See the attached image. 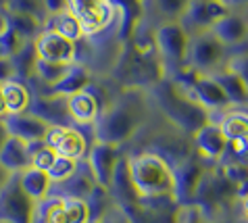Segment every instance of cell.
Listing matches in <instances>:
<instances>
[{"instance_id":"cell-12","label":"cell","mask_w":248,"mask_h":223,"mask_svg":"<svg viewBox=\"0 0 248 223\" xmlns=\"http://www.w3.org/2000/svg\"><path fill=\"white\" fill-rule=\"evenodd\" d=\"M121 152L117 146L111 144H102V142H94V146L88 148V155H86V165L90 169L94 182L102 186V188H111L113 182V175H115V169L121 161Z\"/></svg>"},{"instance_id":"cell-45","label":"cell","mask_w":248,"mask_h":223,"mask_svg":"<svg viewBox=\"0 0 248 223\" xmlns=\"http://www.w3.org/2000/svg\"><path fill=\"white\" fill-rule=\"evenodd\" d=\"M11 177H13V173H11L9 169H4L2 165H0V190H2V188L6 186V182H9Z\"/></svg>"},{"instance_id":"cell-1","label":"cell","mask_w":248,"mask_h":223,"mask_svg":"<svg viewBox=\"0 0 248 223\" xmlns=\"http://www.w3.org/2000/svg\"><path fill=\"white\" fill-rule=\"evenodd\" d=\"M150 104L153 100L144 90H121L94 121V140L117 148L134 140L150 119Z\"/></svg>"},{"instance_id":"cell-21","label":"cell","mask_w":248,"mask_h":223,"mask_svg":"<svg viewBox=\"0 0 248 223\" xmlns=\"http://www.w3.org/2000/svg\"><path fill=\"white\" fill-rule=\"evenodd\" d=\"M94 81V73L88 69L86 65H79V63H73L69 67V71L63 80H61L57 86H52L50 90H46L42 94H59V96H71L78 92H84L92 86Z\"/></svg>"},{"instance_id":"cell-16","label":"cell","mask_w":248,"mask_h":223,"mask_svg":"<svg viewBox=\"0 0 248 223\" xmlns=\"http://www.w3.org/2000/svg\"><path fill=\"white\" fill-rule=\"evenodd\" d=\"M192 146H194L196 155L202 159V161L209 163H217L221 161L225 146H227V138L223 136L219 123H206L202 129H198L194 136H192Z\"/></svg>"},{"instance_id":"cell-17","label":"cell","mask_w":248,"mask_h":223,"mask_svg":"<svg viewBox=\"0 0 248 223\" xmlns=\"http://www.w3.org/2000/svg\"><path fill=\"white\" fill-rule=\"evenodd\" d=\"M4 125H6V129H9V136L19 138V140H23L27 144L44 142L48 127H50V125H46L42 119H38V117L31 115V113L6 115Z\"/></svg>"},{"instance_id":"cell-49","label":"cell","mask_w":248,"mask_h":223,"mask_svg":"<svg viewBox=\"0 0 248 223\" xmlns=\"http://www.w3.org/2000/svg\"><path fill=\"white\" fill-rule=\"evenodd\" d=\"M6 27H9V23H6V13H4V11H0V33H2Z\"/></svg>"},{"instance_id":"cell-39","label":"cell","mask_w":248,"mask_h":223,"mask_svg":"<svg viewBox=\"0 0 248 223\" xmlns=\"http://www.w3.org/2000/svg\"><path fill=\"white\" fill-rule=\"evenodd\" d=\"M9 9L19 11V13H27V15H31V17H36L40 21H44V27H46L48 15H46V11H44V0H13Z\"/></svg>"},{"instance_id":"cell-23","label":"cell","mask_w":248,"mask_h":223,"mask_svg":"<svg viewBox=\"0 0 248 223\" xmlns=\"http://www.w3.org/2000/svg\"><path fill=\"white\" fill-rule=\"evenodd\" d=\"M4 96V104H6V115H19V113H27L31 104V90L27 86V81L23 80H9L4 83H0Z\"/></svg>"},{"instance_id":"cell-6","label":"cell","mask_w":248,"mask_h":223,"mask_svg":"<svg viewBox=\"0 0 248 223\" xmlns=\"http://www.w3.org/2000/svg\"><path fill=\"white\" fill-rule=\"evenodd\" d=\"M225 65H227V46L215 38V33L204 32L192 36L186 67L202 75H213Z\"/></svg>"},{"instance_id":"cell-51","label":"cell","mask_w":248,"mask_h":223,"mask_svg":"<svg viewBox=\"0 0 248 223\" xmlns=\"http://www.w3.org/2000/svg\"><path fill=\"white\" fill-rule=\"evenodd\" d=\"M11 2L13 0H0V11H6L11 6Z\"/></svg>"},{"instance_id":"cell-32","label":"cell","mask_w":248,"mask_h":223,"mask_svg":"<svg viewBox=\"0 0 248 223\" xmlns=\"http://www.w3.org/2000/svg\"><path fill=\"white\" fill-rule=\"evenodd\" d=\"M219 127H221L227 140L248 138V113H244V111H230V113H225L221 117Z\"/></svg>"},{"instance_id":"cell-24","label":"cell","mask_w":248,"mask_h":223,"mask_svg":"<svg viewBox=\"0 0 248 223\" xmlns=\"http://www.w3.org/2000/svg\"><path fill=\"white\" fill-rule=\"evenodd\" d=\"M19 182H21V188L33 203L44 200L52 190V179L48 177V173L36 169V167H27L25 171L19 173Z\"/></svg>"},{"instance_id":"cell-10","label":"cell","mask_w":248,"mask_h":223,"mask_svg":"<svg viewBox=\"0 0 248 223\" xmlns=\"http://www.w3.org/2000/svg\"><path fill=\"white\" fill-rule=\"evenodd\" d=\"M230 11L232 6L223 0H192L182 23L190 36H196V33L211 32Z\"/></svg>"},{"instance_id":"cell-29","label":"cell","mask_w":248,"mask_h":223,"mask_svg":"<svg viewBox=\"0 0 248 223\" xmlns=\"http://www.w3.org/2000/svg\"><path fill=\"white\" fill-rule=\"evenodd\" d=\"M38 61H40V59H38V52H36V44H33L31 40L25 42V46L15 54V57L11 59L17 80H23V81L31 80L33 75H36Z\"/></svg>"},{"instance_id":"cell-42","label":"cell","mask_w":248,"mask_h":223,"mask_svg":"<svg viewBox=\"0 0 248 223\" xmlns=\"http://www.w3.org/2000/svg\"><path fill=\"white\" fill-rule=\"evenodd\" d=\"M100 223H132V219H129V215L115 203V205L111 207V211H108L105 217H102Z\"/></svg>"},{"instance_id":"cell-34","label":"cell","mask_w":248,"mask_h":223,"mask_svg":"<svg viewBox=\"0 0 248 223\" xmlns=\"http://www.w3.org/2000/svg\"><path fill=\"white\" fill-rule=\"evenodd\" d=\"M69 67L71 65H63V63H50V61H38L36 67V75L33 78L40 80V83H44L46 90H50L52 86H57L67 75Z\"/></svg>"},{"instance_id":"cell-44","label":"cell","mask_w":248,"mask_h":223,"mask_svg":"<svg viewBox=\"0 0 248 223\" xmlns=\"http://www.w3.org/2000/svg\"><path fill=\"white\" fill-rule=\"evenodd\" d=\"M15 69H13V63L9 59H0V83L9 81V80H15Z\"/></svg>"},{"instance_id":"cell-30","label":"cell","mask_w":248,"mask_h":223,"mask_svg":"<svg viewBox=\"0 0 248 223\" xmlns=\"http://www.w3.org/2000/svg\"><path fill=\"white\" fill-rule=\"evenodd\" d=\"M192 0H146V9L150 6L156 17H161V23L165 21H184Z\"/></svg>"},{"instance_id":"cell-4","label":"cell","mask_w":248,"mask_h":223,"mask_svg":"<svg viewBox=\"0 0 248 223\" xmlns=\"http://www.w3.org/2000/svg\"><path fill=\"white\" fill-rule=\"evenodd\" d=\"M132 182L142 203H177L175 167L155 150L127 157Z\"/></svg>"},{"instance_id":"cell-11","label":"cell","mask_w":248,"mask_h":223,"mask_svg":"<svg viewBox=\"0 0 248 223\" xmlns=\"http://www.w3.org/2000/svg\"><path fill=\"white\" fill-rule=\"evenodd\" d=\"M44 142L59 157L75 159V161H84L88 155V148H90L86 136L75 125H54V127H48Z\"/></svg>"},{"instance_id":"cell-9","label":"cell","mask_w":248,"mask_h":223,"mask_svg":"<svg viewBox=\"0 0 248 223\" xmlns=\"http://www.w3.org/2000/svg\"><path fill=\"white\" fill-rule=\"evenodd\" d=\"M115 9V36L119 44H129L146 19V0H111Z\"/></svg>"},{"instance_id":"cell-43","label":"cell","mask_w":248,"mask_h":223,"mask_svg":"<svg viewBox=\"0 0 248 223\" xmlns=\"http://www.w3.org/2000/svg\"><path fill=\"white\" fill-rule=\"evenodd\" d=\"M44 11L48 17L63 15L67 11V0H44Z\"/></svg>"},{"instance_id":"cell-7","label":"cell","mask_w":248,"mask_h":223,"mask_svg":"<svg viewBox=\"0 0 248 223\" xmlns=\"http://www.w3.org/2000/svg\"><path fill=\"white\" fill-rule=\"evenodd\" d=\"M67 11L79 21L86 38H96L115 23L111 0H67Z\"/></svg>"},{"instance_id":"cell-19","label":"cell","mask_w":248,"mask_h":223,"mask_svg":"<svg viewBox=\"0 0 248 223\" xmlns=\"http://www.w3.org/2000/svg\"><path fill=\"white\" fill-rule=\"evenodd\" d=\"M211 32L227 48L244 44L248 40V17H244L240 11H230Z\"/></svg>"},{"instance_id":"cell-53","label":"cell","mask_w":248,"mask_h":223,"mask_svg":"<svg viewBox=\"0 0 248 223\" xmlns=\"http://www.w3.org/2000/svg\"><path fill=\"white\" fill-rule=\"evenodd\" d=\"M223 2H227V0H223Z\"/></svg>"},{"instance_id":"cell-13","label":"cell","mask_w":248,"mask_h":223,"mask_svg":"<svg viewBox=\"0 0 248 223\" xmlns=\"http://www.w3.org/2000/svg\"><path fill=\"white\" fill-rule=\"evenodd\" d=\"M186 73L190 75V81H184V80L182 81L188 83L192 94L196 96V100L201 102L209 113H213V111H225L232 104L230 98H227V94L223 92V88L219 86V81L213 78V75L196 73V71H192V69H188V67H186Z\"/></svg>"},{"instance_id":"cell-18","label":"cell","mask_w":248,"mask_h":223,"mask_svg":"<svg viewBox=\"0 0 248 223\" xmlns=\"http://www.w3.org/2000/svg\"><path fill=\"white\" fill-rule=\"evenodd\" d=\"M132 223H180L182 205L177 203H142L125 211Z\"/></svg>"},{"instance_id":"cell-20","label":"cell","mask_w":248,"mask_h":223,"mask_svg":"<svg viewBox=\"0 0 248 223\" xmlns=\"http://www.w3.org/2000/svg\"><path fill=\"white\" fill-rule=\"evenodd\" d=\"M67 109L73 125H90L92 127L100 115V102L90 90L67 96Z\"/></svg>"},{"instance_id":"cell-54","label":"cell","mask_w":248,"mask_h":223,"mask_svg":"<svg viewBox=\"0 0 248 223\" xmlns=\"http://www.w3.org/2000/svg\"><path fill=\"white\" fill-rule=\"evenodd\" d=\"M246 219H248V217H246Z\"/></svg>"},{"instance_id":"cell-35","label":"cell","mask_w":248,"mask_h":223,"mask_svg":"<svg viewBox=\"0 0 248 223\" xmlns=\"http://www.w3.org/2000/svg\"><path fill=\"white\" fill-rule=\"evenodd\" d=\"M78 167H79V161L57 155L54 163L50 165V169H48L46 173H48V177L52 179V184H65L67 179L71 177L75 171H78Z\"/></svg>"},{"instance_id":"cell-46","label":"cell","mask_w":248,"mask_h":223,"mask_svg":"<svg viewBox=\"0 0 248 223\" xmlns=\"http://www.w3.org/2000/svg\"><path fill=\"white\" fill-rule=\"evenodd\" d=\"M6 140H9V129H6V125H4V119H0V148L4 146Z\"/></svg>"},{"instance_id":"cell-8","label":"cell","mask_w":248,"mask_h":223,"mask_svg":"<svg viewBox=\"0 0 248 223\" xmlns=\"http://www.w3.org/2000/svg\"><path fill=\"white\" fill-rule=\"evenodd\" d=\"M36 205L21 188L19 173H13L0 190V223H33Z\"/></svg>"},{"instance_id":"cell-52","label":"cell","mask_w":248,"mask_h":223,"mask_svg":"<svg viewBox=\"0 0 248 223\" xmlns=\"http://www.w3.org/2000/svg\"><path fill=\"white\" fill-rule=\"evenodd\" d=\"M233 223H248V219H246V217H242V219H238V221H233Z\"/></svg>"},{"instance_id":"cell-40","label":"cell","mask_w":248,"mask_h":223,"mask_svg":"<svg viewBox=\"0 0 248 223\" xmlns=\"http://www.w3.org/2000/svg\"><path fill=\"white\" fill-rule=\"evenodd\" d=\"M230 71H233L240 80L244 81V86L248 90V52H240V54H233V57L227 59V65H225Z\"/></svg>"},{"instance_id":"cell-26","label":"cell","mask_w":248,"mask_h":223,"mask_svg":"<svg viewBox=\"0 0 248 223\" xmlns=\"http://www.w3.org/2000/svg\"><path fill=\"white\" fill-rule=\"evenodd\" d=\"M33 223H69L65 211V196H48L36 205Z\"/></svg>"},{"instance_id":"cell-37","label":"cell","mask_w":248,"mask_h":223,"mask_svg":"<svg viewBox=\"0 0 248 223\" xmlns=\"http://www.w3.org/2000/svg\"><path fill=\"white\" fill-rule=\"evenodd\" d=\"M30 152H31V165L30 167H36V169H42V171L50 169V165L54 163V159H57V152H54L46 142L30 144Z\"/></svg>"},{"instance_id":"cell-2","label":"cell","mask_w":248,"mask_h":223,"mask_svg":"<svg viewBox=\"0 0 248 223\" xmlns=\"http://www.w3.org/2000/svg\"><path fill=\"white\" fill-rule=\"evenodd\" d=\"M111 71L113 80L123 90H144V92H150L156 83L167 78V67L156 50L153 36L146 42L136 38L129 44H123Z\"/></svg>"},{"instance_id":"cell-5","label":"cell","mask_w":248,"mask_h":223,"mask_svg":"<svg viewBox=\"0 0 248 223\" xmlns=\"http://www.w3.org/2000/svg\"><path fill=\"white\" fill-rule=\"evenodd\" d=\"M153 40L165 63V67L167 65L175 69L186 67L192 36L184 27L182 21H165V23H158L153 32Z\"/></svg>"},{"instance_id":"cell-27","label":"cell","mask_w":248,"mask_h":223,"mask_svg":"<svg viewBox=\"0 0 248 223\" xmlns=\"http://www.w3.org/2000/svg\"><path fill=\"white\" fill-rule=\"evenodd\" d=\"M4 13H6V23H9V27H13V30H15L19 36H23L25 40L33 42L44 32V21L27 15V13H19L13 9H6Z\"/></svg>"},{"instance_id":"cell-47","label":"cell","mask_w":248,"mask_h":223,"mask_svg":"<svg viewBox=\"0 0 248 223\" xmlns=\"http://www.w3.org/2000/svg\"><path fill=\"white\" fill-rule=\"evenodd\" d=\"M227 4L233 9H242V6H248V0H227Z\"/></svg>"},{"instance_id":"cell-41","label":"cell","mask_w":248,"mask_h":223,"mask_svg":"<svg viewBox=\"0 0 248 223\" xmlns=\"http://www.w3.org/2000/svg\"><path fill=\"white\" fill-rule=\"evenodd\" d=\"M180 223H217V221H206L202 211L196 205H186V207H182Z\"/></svg>"},{"instance_id":"cell-22","label":"cell","mask_w":248,"mask_h":223,"mask_svg":"<svg viewBox=\"0 0 248 223\" xmlns=\"http://www.w3.org/2000/svg\"><path fill=\"white\" fill-rule=\"evenodd\" d=\"M0 165L11 173H21L31 165V152L30 144L19 140V138L9 136V140L0 148Z\"/></svg>"},{"instance_id":"cell-50","label":"cell","mask_w":248,"mask_h":223,"mask_svg":"<svg viewBox=\"0 0 248 223\" xmlns=\"http://www.w3.org/2000/svg\"><path fill=\"white\" fill-rule=\"evenodd\" d=\"M242 213H244V217H248V194H244V198H242Z\"/></svg>"},{"instance_id":"cell-38","label":"cell","mask_w":248,"mask_h":223,"mask_svg":"<svg viewBox=\"0 0 248 223\" xmlns=\"http://www.w3.org/2000/svg\"><path fill=\"white\" fill-rule=\"evenodd\" d=\"M65 211L69 223H90V208L86 200L65 196Z\"/></svg>"},{"instance_id":"cell-28","label":"cell","mask_w":248,"mask_h":223,"mask_svg":"<svg viewBox=\"0 0 248 223\" xmlns=\"http://www.w3.org/2000/svg\"><path fill=\"white\" fill-rule=\"evenodd\" d=\"M213 78L219 81V86L223 88V92L227 94V98H230L232 104H246L248 102V90L244 86V81L233 71L223 67V69H219L217 73H213Z\"/></svg>"},{"instance_id":"cell-15","label":"cell","mask_w":248,"mask_h":223,"mask_svg":"<svg viewBox=\"0 0 248 223\" xmlns=\"http://www.w3.org/2000/svg\"><path fill=\"white\" fill-rule=\"evenodd\" d=\"M27 113L36 115L38 119H42L50 127H54V125H73L67 109V96H59V94L33 96Z\"/></svg>"},{"instance_id":"cell-3","label":"cell","mask_w":248,"mask_h":223,"mask_svg":"<svg viewBox=\"0 0 248 223\" xmlns=\"http://www.w3.org/2000/svg\"><path fill=\"white\" fill-rule=\"evenodd\" d=\"M148 96L155 107L161 111V115L173 125V129L182 131L184 136L192 138L198 129L211 123V113L196 100L188 83L177 78L167 75L150 90Z\"/></svg>"},{"instance_id":"cell-31","label":"cell","mask_w":248,"mask_h":223,"mask_svg":"<svg viewBox=\"0 0 248 223\" xmlns=\"http://www.w3.org/2000/svg\"><path fill=\"white\" fill-rule=\"evenodd\" d=\"M44 30H54V32H59L61 36H65L67 40L75 42V44H78L79 40L86 38V36H84V30H81V25H79V21L75 19L69 11H65L63 15H57V17H48Z\"/></svg>"},{"instance_id":"cell-36","label":"cell","mask_w":248,"mask_h":223,"mask_svg":"<svg viewBox=\"0 0 248 223\" xmlns=\"http://www.w3.org/2000/svg\"><path fill=\"white\" fill-rule=\"evenodd\" d=\"M25 42H30V40L19 36L13 27H6V30L0 33V59H9L11 61L25 46Z\"/></svg>"},{"instance_id":"cell-14","label":"cell","mask_w":248,"mask_h":223,"mask_svg":"<svg viewBox=\"0 0 248 223\" xmlns=\"http://www.w3.org/2000/svg\"><path fill=\"white\" fill-rule=\"evenodd\" d=\"M33 44H36V52L40 61L63 63V65H73L78 61V46H75V42L67 40L54 30H44L33 40Z\"/></svg>"},{"instance_id":"cell-48","label":"cell","mask_w":248,"mask_h":223,"mask_svg":"<svg viewBox=\"0 0 248 223\" xmlns=\"http://www.w3.org/2000/svg\"><path fill=\"white\" fill-rule=\"evenodd\" d=\"M6 117V104H4V96H2V90H0V119Z\"/></svg>"},{"instance_id":"cell-33","label":"cell","mask_w":248,"mask_h":223,"mask_svg":"<svg viewBox=\"0 0 248 223\" xmlns=\"http://www.w3.org/2000/svg\"><path fill=\"white\" fill-rule=\"evenodd\" d=\"M88 208H90V223H100L102 217L111 211V207L115 205V200L111 196V192L102 186H96L92 194L86 198Z\"/></svg>"},{"instance_id":"cell-25","label":"cell","mask_w":248,"mask_h":223,"mask_svg":"<svg viewBox=\"0 0 248 223\" xmlns=\"http://www.w3.org/2000/svg\"><path fill=\"white\" fill-rule=\"evenodd\" d=\"M61 186H63V194H61V196H67V198H81V200H86L98 184L94 182V177H92L90 169H88L86 161H79L78 171H75L73 175L69 177L65 184H61Z\"/></svg>"}]
</instances>
